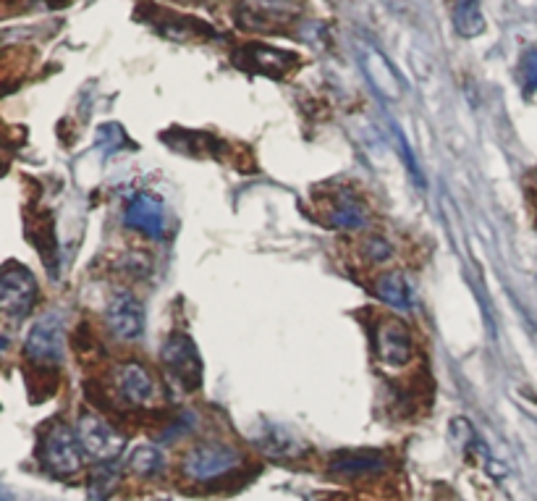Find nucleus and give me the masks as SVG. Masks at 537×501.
Segmentation results:
<instances>
[{
    "label": "nucleus",
    "mask_w": 537,
    "mask_h": 501,
    "mask_svg": "<svg viewBox=\"0 0 537 501\" xmlns=\"http://www.w3.org/2000/svg\"><path fill=\"white\" fill-rule=\"evenodd\" d=\"M362 66H365V74L372 82V87H375L383 98L399 100L401 95H404V84H401L399 74L393 71V66L386 61L383 53H378V50H367L365 58H362Z\"/></svg>",
    "instance_id": "2eb2a0df"
},
{
    "label": "nucleus",
    "mask_w": 537,
    "mask_h": 501,
    "mask_svg": "<svg viewBox=\"0 0 537 501\" xmlns=\"http://www.w3.org/2000/svg\"><path fill=\"white\" fill-rule=\"evenodd\" d=\"M155 27L163 32V35L173 37V40H189V37H213L215 32L202 21L192 19V16H173L163 14V19H152Z\"/></svg>",
    "instance_id": "a211bd4d"
},
{
    "label": "nucleus",
    "mask_w": 537,
    "mask_h": 501,
    "mask_svg": "<svg viewBox=\"0 0 537 501\" xmlns=\"http://www.w3.org/2000/svg\"><path fill=\"white\" fill-rule=\"evenodd\" d=\"M24 355L40 365H58L63 360V323L58 313H48L32 326Z\"/></svg>",
    "instance_id": "1a4fd4ad"
},
{
    "label": "nucleus",
    "mask_w": 537,
    "mask_h": 501,
    "mask_svg": "<svg viewBox=\"0 0 537 501\" xmlns=\"http://www.w3.org/2000/svg\"><path fill=\"white\" fill-rule=\"evenodd\" d=\"M163 368L168 378L184 391L200 389L202 383V360L194 341L186 334H171L163 344Z\"/></svg>",
    "instance_id": "39448f33"
},
{
    "label": "nucleus",
    "mask_w": 537,
    "mask_h": 501,
    "mask_svg": "<svg viewBox=\"0 0 537 501\" xmlns=\"http://www.w3.org/2000/svg\"><path fill=\"white\" fill-rule=\"evenodd\" d=\"M378 357L391 368H404L414 357L412 334H409L407 323L399 318H388L378 328Z\"/></svg>",
    "instance_id": "f8f14e48"
},
{
    "label": "nucleus",
    "mask_w": 537,
    "mask_h": 501,
    "mask_svg": "<svg viewBox=\"0 0 537 501\" xmlns=\"http://www.w3.org/2000/svg\"><path fill=\"white\" fill-rule=\"evenodd\" d=\"M37 302V279L27 268L21 265H11L3 271L0 276V310L14 318V321H21L32 313V307Z\"/></svg>",
    "instance_id": "423d86ee"
},
{
    "label": "nucleus",
    "mask_w": 537,
    "mask_h": 501,
    "mask_svg": "<svg viewBox=\"0 0 537 501\" xmlns=\"http://www.w3.org/2000/svg\"><path fill=\"white\" fill-rule=\"evenodd\" d=\"M252 444L268 457H278V460H289V457H299L307 452L302 439H297L294 433L273 423H260L252 431Z\"/></svg>",
    "instance_id": "4468645a"
},
{
    "label": "nucleus",
    "mask_w": 537,
    "mask_h": 501,
    "mask_svg": "<svg viewBox=\"0 0 537 501\" xmlns=\"http://www.w3.org/2000/svg\"><path fill=\"white\" fill-rule=\"evenodd\" d=\"M451 439L467 452V449H472L477 444V433L467 418H454L451 420Z\"/></svg>",
    "instance_id": "5701e85b"
},
{
    "label": "nucleus",
    "mask_w": 537,
    "mask_h": 501,
    "mask_svg": "<svg viewBox=\"0 0 537 501\" xmlns=\"http://www.w3.org/2000/svg\"><path fill=\"white\" fill-rule=\"evenodd\" d=\"M454 27L464 40H475L485 32V16H482L480 0H456Z\"/></svg>",
    "instance_id": "6ab92c4d"
},
{
    "label": "nucleus",
    "mask_w": 537,
    "mask_h": 501,
    "mask_svg": "<svg viewBox=\"0 0 537 501\" xmlns=\"http://www.w3.org/2000/svg\"><path fill=\"white\" fill-rule=\"evenodd\" d=\"M244 465V454L236 446L207 441V444L192 446L181 460V473L192 483H213L226 475L236 473Z\"/></svg>",
    "instance_id": "f257e3e1"
},
{
    "label": "nucleus",
    "mask_w": 537,
    "mask_h": 501,
    "mask_svg": "<svg viewBox=\"0 0 537 501\" xmlns=\"http://www.w3.org/2000/svg\"><path fill=\"white\" fill-rule=\"evenodd\" d=\"M113 389L131 407H147L155 399V381L142 362H121L113 370Z\"/></svg>",
    "instance_id": "9b49d317"
},
{
    "label": "nucleus",
    "mask_w": 537,
    "mask_h": 501,
    "mask_svg": "<svg viewBox=\"0 0 537 501\" xmlns=\"http://www.w3.org/2000/svg\"><path fill=\"white\" fill-rule=\"evenodd\" d=\"M386 470V457L378 452H346L333 457L328 465V475L341 483L367 481V478H378Z\"/></svg>",
    "instance_id": "ddd939ff"
},
{
    "label": "nucleus",
    "mask_w": 537,
    "mask_h": 501,
    "mask_svg": "<svg viewBox=\"0 0 537 501\" xmlns=\"http://www.w3.org/2000/svg\"><path fill=\"white\" fill-rule=\"evenodd\" d=\"M118 483H121V470L113 462H100V467L90 475V496L95 501H108Z\"/></svg>",
    "instance_id": "412c9836"
},
{
    "label": "nucleus",
    "mask_w": 537,
    "mask_h": 501,
    "mask_svg": "<svg viewBox=\"0 0 537 501\" xmlns=\"http://www.w3.org/2000/svg\"><path fill=\"white\" fill-rule=\"evenodd\" d=\"M126 467H129V473L137 475V478H155V475L166 467V457H163L158 446L142 444L137 446V449H131V454L126 457Z\"/></svg>",
    "instance_id": "aec40b11"
},
{
    "label": "nucleus",
    "mask_w": 537,
    "mask_h": 501,
    "mask_svg": "<svg viewBox=\"0 0 537 501\" xmlns=\"http://www.w3.org/2000/svg\"><path fill=\"white\" fill-rule=\"evenodd\" d=\"M63 3H69V0H50V6H63Z\"/></svg>",
    "instance_id": "393cba45"
},
{
    "label": "nucleus",
    "mask_w": 537,
    "mask_h": 501,
    "mask_svg": "<svg viewBox=\"0 0 537 501\" xmlns=\"http://www.w3.org/2000/svg\"><path fill=\"white\" fill-rule=\"evenodd\" d=\"M522 74L527 87H530V90H537V50H530V53L524 56Z\"/></svg>",
    "instance_id": "b1692460"
},
{
    "label": "nucleus",
    "mask_w": 537,
    "mask_h": 501,
    "mask_svg": "<svg viewBox=\"0 0 537 501\" xmlns=\"http://www.w3.org/2000/svg\"><path fill=\"white\" fill-rule=\"evenodd\" d=\"M42 467L56 478H69L76 475L84 465V449L79 444L76 431H71L66 423H53L45 431L42 439Z\"/></svg>",
    "instance_id": "7ed1b4c3"
},
{
    "label": "nucleus",
    "mask_w": 537,
    "mask_h": 501,
    "mask_svg": "<svg viewBox=\"0 0 537 501\" xmlns=\"http://www.w3.org/2000/svg\"><path fill=\"white\" fill-rule=\"evenodd\" d=\"M234 61L241 69L252 71V74H265V77L273 79H281L286 71L297 66V56H294V53L268 48V45H257V42L241 45L234 53Z\"/></svg>",
    "instance_id": "9d476101"
},
{
    "label": "nucleus",
    "mask_w": 537,
    "mask_h": 501,
    "mask_svg": "<svg viewBox=\"0 0 537 501\" xmlns=\"http://www.w3.org/2000/svg\"><path fill=\"white\" fill-rule=\"evenodd\" d=\"M362 255L370 265H386L388 260L396 258V250H393V244L386 237H370L362 244Z\"/></svg>",
    "instance_id": "4be33fe9"
},
{
    "label": "nucleus",
    "mask_w": 537,
    "mask_h": 501,
    "mask_svg": "<svg viewBox=\"0 0 537 501\" xmlns=\"http://www.w3.org/2000/svg\"><path fill=\"white\" fill-rule=\"evenodd\" d=\"M124 223L150 239L166 237V202L152 192L131 195L124 210Z\"/></svg>",
    "instance_id": "6e6552de"
},
{
    "label": "nucleus",
    "mask_w": 537,
    "mask_h": 501,
    "mask_svg": "<svg viewBox=\"0 0 537 501\" xmlns=\"http://www.w3.org/2000/svg\"><path fill=\"white\" fill-rule=\"evenodd\" d=\"M302 0H236L234 19L241 29L270 35L283 32L302 16Z\"/></svg>",
    "instance_id": "f03ea898"
},
{
    "label": "nucleus",
    "mask_w": 537,
    "mask_h": 501,
    "mask_svg": "<svg viewBox=\"0 0 537 501\" xmlns=\"http://www.w3.org/2000/svg\"><path fill=\"white\" fill-rule=\"evenodd\" d=\"M105 326L121 341L142 339V334H145V307L131 292H116L105 307Z\"/></svg>",
    "instance_id": "0eeeda50"
},
{
    "label": "nucleus",
    "mask_w": 537,
    "mask_h": 501,
    "mask_svg": "<svg viewBox=\"0 0 537 501\" xmlns=\"http://www.w3.org/2000/svg\"><path fill=\"white\" fill-rule=\"evenodd\" d=\"M375 294H378L386 305H391L393 310H401V313L412 307V289H409L407 279H404L399 271L383 273L378 284H375Z\"/></svg>",
    "instance_id": "f3484780"
},
{
    "label": "nucleus",
    "mask_w": 537,
    "mask_h": 501,
    "mask_svg": "<svg viewBox=\"0 0 537 501\" xmlns=\"http://www.w3.org/2000/svg\"><path fill=\"white\" fill-rule=\"evenodd\" d=\"M331 223L336 229L359 231L367 226V208L352 192H341L331 208Z\"/></svg>",
    "instance_id": "dca6fc26"
},
{
    "label": "nucleus",
    "mask_w": 537,
    "mask_h": 501,
    "mask_svg": "<svg viewBox=\"0 0 537 501\" xmlns=\"http://www.w3.org/2000/svg\"><path fill=\"white\" fill-rule=\"evenodd\" d=\"M76 436L84 454L95 462H116L126 449L124 433H118L108 420L95 412H82L76 420Z\"/></svg>",
    "instance_id": "20e7f679"
}]
</instances>
